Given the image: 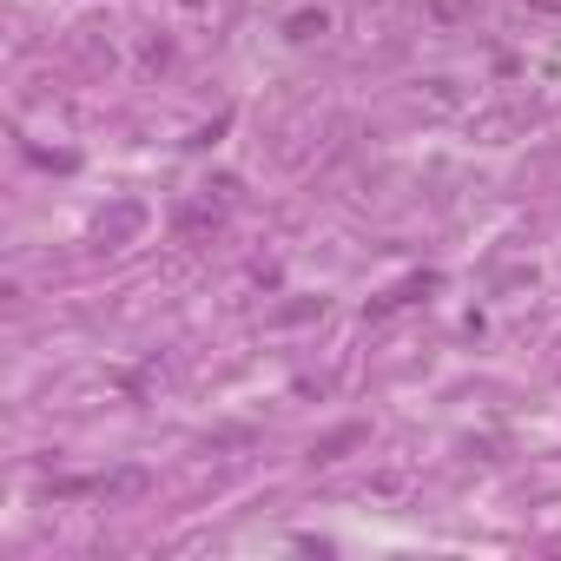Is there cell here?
<instances>
[{
	"label": "cell",
	"instance_id": "obj_1",
	"mask_svg": "<svg viewBox=\"0 0 561 561\" xmlns=\"http://www.w3.org/2000/svg\"><path fill=\"white\" fill-rule=\"evenodd\" d=\"M469 14H475V0H430V20L436 26H462Z\"/></svg>",
	"mask_w": 561,
	"mask_h": 561
},
{
	"label": "cell",
	"instance_id": "obj_2",
	"mask_svg": "<svg viewBox=\"0 0 561 561\" xmlns=\"http://www.w3.org/2000/svg\"><path fill=\"white\" fill-rule=\"evenodd\" d=\"M350 442H363V430H344V436H330V442H317V449H311V462H337V456H344Z\"/></svg>",
	"mask_w": 561,
	"mask_h": 561
},
{
	"label": "cell",
	"instance_id": "obj_3",
	"mask_svg": "<svg viewBox=\"0 0 561 561\" xmlns=\"http://www.w3.org/2000/svg\"><path fill=\"white\" fill-rule=\"evenodd\" d=\"M311 34H324V14H297L291 20V40H311Z\"/></svg>",
	"mask_w": 561,
	"mask_h": 561
},
{
	"label": "cell",
	"instance_id": "obj_4",
	"mask_svg": "<svg viewBox=\"0 0 561 561\" xmlns=\"http://www.w3.org/2000/svg\"><path fill=\"white\" fill-rule=\"evenodd\" d=\"M179 7H185V14H192V20H212V14H218V7H224V0H179Z\"/></svg>",
	"mask_w": 561,
	"mask_h": 561
},
{
	"label": "cell",
	"instance_id": "obj_5",
	"mask_svg": "<svg viewBox=\"0 0 561 561\" xmlns=\"http://www.w3.org/2000/svg\"><path fill=\"white\" fill-rule=\"evenodd\" d=\"M528 7H542V14H561V0H528Z\"/></svg>",
	"mask_w": 561,
	"mask_h": 561
}]
</instances>
